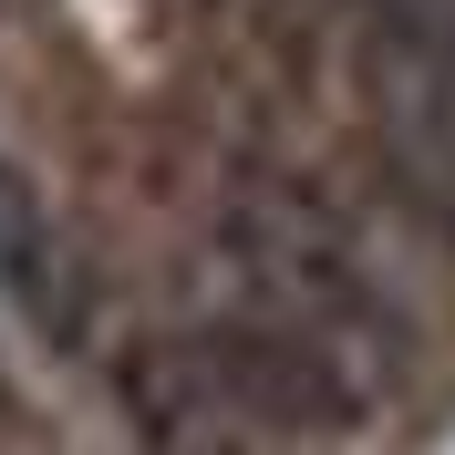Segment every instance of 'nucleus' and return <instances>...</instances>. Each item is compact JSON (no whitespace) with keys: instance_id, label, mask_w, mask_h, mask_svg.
Instances as JSON below:
<instances>
[{"instance_id":"1","label":"nucleus","mask_w":455,"mask_h":455,"mask_svg":"<svg viewBox=\"0 0 455 455\" xmlns=\"http://www.w3.org/2000/svg\"><path fill=\"white\" fill-rule=\"evenodd\" d=\"M372 135L403 197L455 228V31H372Z\"/></svg>"},{"instance_id":"2","label":"nucleus","mask_w":455,"mask_h":455,"mask_svg":"<svg viewBox=\"0 0 455 455\" xmlns=\"http://www.w3.org/2000/svg\"><path fill=\"white\" fill-rule=\"evenodd\" d=\"M124 403H135L156 455H300V435H280L207 363V341H145V352H124Z\"/></svg>"},{"instance_id":"3","label":"nucleus","mask_w":455,"mask_h":455,"mask_svg":"<svg viewBox=\"0 0 455 455\" xmlns=\"http://www.w3.org/2000/svg\"><path fill=\"white\" fill-rule=\"evenodd\" d=\"M31 238H42V218H31V187L0 166V280H21V269H31Z\"/></svg>"}]
</instances>
